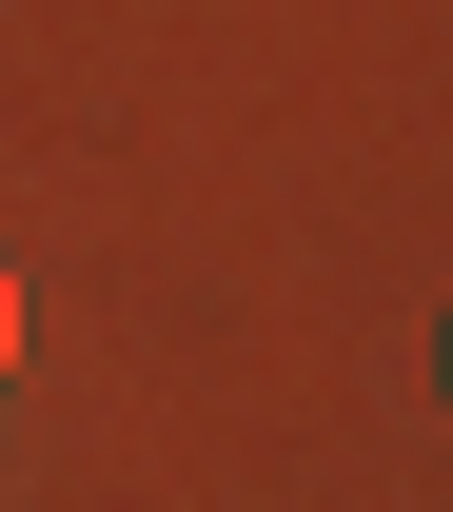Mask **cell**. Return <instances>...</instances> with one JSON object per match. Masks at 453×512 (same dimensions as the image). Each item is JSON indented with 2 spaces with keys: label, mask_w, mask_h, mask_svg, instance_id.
<instances>
[{
  "label": "cell",
  "mask_w": 453,
  "mask_h": 512,
  "mask_svg": "<svg viewBox=\"0 0 453 512\" xmlns=\"http://www.w3.org/2000/svg\"><path fill=\"white\" fill-rule=\"evenodd\" d=\"M0 375H20V276H0Z\"/></svg>",
  "instance_id": "cell-1"
}]
</instances>
